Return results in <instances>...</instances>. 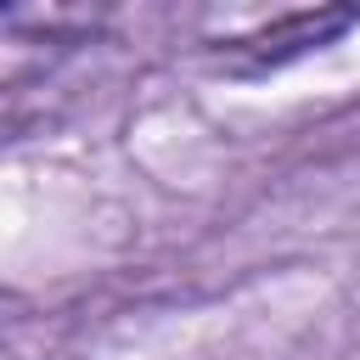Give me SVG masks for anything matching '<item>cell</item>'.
<instances>
[{
	"label": "cell",
	"instance_id": "cell-1",
	"mask_svg": "<svg viewBox=\"0 0 360 360\" xmlns=\"http://www.w3.org/2000/svg\"><path fill=\"white\" fill-rule=\"evenodd\" d=\"M349 22H354V11H298V17H287V22H276V28L253 34V39H236L231 51H253L259 62H287V56H298L309 45H326Z\"/></svg>",
	"mask_w": 360,
	"mask_h": 360
}]
</instances>
